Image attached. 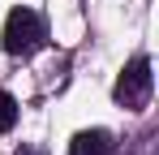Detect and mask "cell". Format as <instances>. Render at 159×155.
I'll return each instance as SVG.
<instances>
[{
	"label": "cell",
	"mask_w": 159,
	"mask_h": 155,
	"mask_svg": "<svg viewBox=\"0 0 159 155\" xmlns=\"http://www.w3.org/2000/svg\"><path fill=\"white\" fill-rule=\"evenodd\" d=\"M43 39H48L43 17L34 9H26V4H17L9 13V22H4V52L9 56H30V52L43 48Z\"/></svg>",
	"instance_id": "6da1fadb"
},
{
	"label": "cell",
	"mask_w": 159,
	"mask_h": 155,
	"mask_svg": "<svg viewBox=\"0 0 159 155\" xmlns=\"http://www.w3.org/2000/svg\"><path fill=\"white\" fill-rule=\"evenodd\" d=\"M112 95H116L120 108H129V112L146 108V99H151V60H146V56H133L129 65L120 69L116 86H112Z\"/></svg>",
	"instance_id": "7a4b0ae2"
},
{
	"label": "cell",
	"mask_w": 159,
	"mask_h": 155,
	"mask_svg": "<svg viewBox=\"0 0 159 155\" xmlns=\"http://www.w3.org/2000/svg\"><path fill=\"white\" fill-rule=\"evenodd\" d=\"M69 155H116V138L107 129H82L69 142Z\"/></svg>",
	"instance_id": "3957f363"
},
{
	"label": "cell",
	"mask_w": 159,
	"mask_h": 155,
	"mask_svg": "<svg viewBox=\"0 0 159 155\" xmlns=\"http://www.w3.org/2000/svg\"><path fill=\"white\" fill-rule=\"evenodd\" d=\"M13 125H17V99L9 91H0V134H9Z\"/></svg>",
	"instance_id": "277c9868"
},
{
	"label": "cell",
	"mask_w": 159,
	"mask_h": 155,
	"mask_svg": "<svg viewBox=\"0 0 159 155\" xmlns=\"http://www.w3.org/2000/svg\"><path fill=\"white\" fill-rule=\"evenodd\" d=\"M13 155H48L43 147H22V151H13Z\"/></svg>",
	"instance_id": "5b68a950"
}]
</instances>
